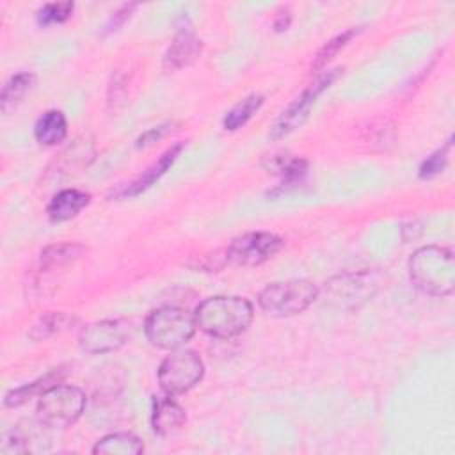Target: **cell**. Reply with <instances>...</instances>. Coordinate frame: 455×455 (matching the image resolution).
Segmentation results:
<instances>
[{"label":"cell","instance_id":"cell-1","mask_svg":"<svg viewBox=\"0 0 455 455\" xmlns=\"http://www.w3.org/2000/svg\"><path fill=\"white\" fill-rule=\"evenodd\" d=\"M252 315L254 307L247 299L236 295H215L204 299L196 307L194 318L203 332L213 338L229 339L247 331Z\"/></svg>","mask_w":455,"mask_h":455},{"label":"cell","instance_id":"cell-2","mask_svg":"<svg viewBox=\"0 0 455 455\" xmlns=\"http://www.w3.org/2000/svg\"><path fill=\"white\" fill-rule=\"evenodd\" d=\"M409 277L427 295H451L455 290V258L451 249L439 245L416 249L409 259Z\"/></svg>","mask_w":455,"mask_h":455},{"label":"cell","instance_id":"cell-3","mask_svg":"<svg viewBox=\"0 0 455 455\" xmlns=\"http://www.w3.org/2000/svg\"><path fill=\"white\" fill-rule=\"evenodd\" d=\"M196 329L197 325L194 315L178 306L156 307L144 322L148 341L162 350L181 348L192 339Z\"/></svg>","mask_w":455,"mask_h":455},{"label":"cell","instance_id":"cell-4","mask_svg":"<svg viewBox=\"0 0 455 455\" xmlns=\"http://www.w3.org/2000/svg\"><path fill=\"white\" fill-rule=\"evenodd\" d=\"M318 299V288L306 279H288L267 284L259 295V307L275 318H288L302 313Z\"/></svg>","mask_w":455,"mask_h":455},{"label":"cell","instance_id":"cell-5","mask_svg":"<svg viewBox=\"0 0 455 455\" xmlns=\"http://www.w3.org/2000/svg\"><path fill=\"white\" fill-rule=\"evenodd\" d=\"M85 393L69 384H53L39 395L36 414L41 425L48 428H64L73 425L84 412Z\"/></svg>","mask_w":455,"mask_h":455},{"label":"cell","instance_id":"cell-6","mask_svg":"<svg viewBox=\"0 0 455 455\" xmlns=\"http://www.w3.org/2000/svg\"><path fill=\"white\" fill-rule=\"evenodd\" d=\"M204 375L201 357L188 348L172 350L158 368L160 389L169 396H178L190 391Z\"/></svg>","mask_w":455,"mask_h":455},{"label":"cell","instance_id":"cell-7","mask_svg":"<svg viewBox=\"0 0 455 455\" xmlns=\"http://www.w3.org/2000/svg\"><path fill=\"white\" fill-rule=\"evenodd\" d=\"M339 69H331L322 73L315 82H311L297 98L295 101H291L286 110L281 112V116L274 121L272 128H270V139H283L288 133H291L293 130H297L307 117L311 108L315 107L316 100L322 96V92L325 89L331 87V84L338 78Z\"/></svg>","mask_w":455,"mask_h":455},{"label":"cell","instance_id":"cell-8","mask_svg":"<svg viewBox=\"0 0 455 455\" xmlns=\"http://www.w3.org/2000/svg\"><path fill=\"white\" fill-rule=\"evenodd\" d=\"M283 243V238L274 233L251 231L231 240L226 249V258L235 265L258 267L277 254Z\"/></svg>","mask_w":455,"mask_h":455},{"label":"cell","instance_id":"cell-9","mask_svg":"<svg viewBox=\"0 0 455 455\" xmlns=\"http://www.w3.org/2000/svg\"><path fill=\"white\" fill-rule=\"evenodd\" d=\"M132 336V323L123 318L98 320L78 334V345L87 354H107L121 348Z\"/></svg>","mask_w":455,"mask_h":455},{"label":"cell","instance_id":"cell-10","mask_svg":"<svg viewBox=\"0 0 455 455\" xmlns=\"http://www.w3.org/2000/svg\"><path fill=\"white\" fill-rule=\"evenodd\" d=\"M201 52H203L201 39L192 32V28L183 27L174 36L169 48L165 50L162 66L165 71H178V69L187 68L192 62H196L199 59Z\"/></svg>","mask_w":455,"mask_h":455},{"label":"cell","instance_id":"cell-11","mask_svg":"<svg viewBox=\"0 0 455 455\" xmlns=\"http://www.w3.org/2000/svg\"><path fill=\"white\" fill-rule=\"evenodd\" d=\"M187 414L183 407L174 402L169 395L165 396H153L151 407V427L156 435H171L185 423Z\"/></svg>","mask_w":455,"mask_h":455},{"label":"cell","instance_id":"cell-12","mask_svg":"<svg viewBox=\"0 0 455 455\" xmlns=\"http://www.w3.org/2000/svg\"><path fill=\"white\" fill-rule=\"evenodd\" d=\"M377 283L373 281V274L370 272H359V274H347L339 275L338 279L329 283V291L334 299H339L343 302H357L366 300L373 295Z\"/></svg>","mask_w":455,"mask_h":455},{"label":"cell","instance_id":"cell-13","mask_svg":"<svg viewBox=\"0 0 455 455\" xmlns=\"http://www.w3.org/2000/svg\"><path fill=\"white\" fill-rule=\"evenodd\" d=\"M91 203V194L78 188H64L57 192L46 206V213L53 222H64L78 215Z\"/></svg>","mask_w":455,"mask_h":455},{"label":"cell","instance_id":"cell-14","mask_svg":"<svg viewBox=\"0 0 455 455\" xmlns=\"http://www.w3.org/2000/svg\"><path fill=\"white\" fill-rule=\"evenodd\" d=\"M183 149V142H178L174 146H171L169 149H165L160 158L156 162H153L135 181H132L130 185H126L119 196L121 197H132V196H137L140 192H144L146 188H149L160 176L165 174V171L174 164V160L178 158L180 151Z\"/></svg>","mask_w":455,"mask_h":455},{"label":"cell","instance_id":"cell-15","mask_svg":"<svg viewBox=\"0 0 455 455\" xmlns=\"http://www.w3.org/2000/svg\"><path fill=\"white\" fill-rule=\"evenodd\" d=\"M263 167L268 172L279 174L283 178V185L290 187L304 180L307 172V162L304 158L290 156L288 153H272L263 158Z\"/></svg>","mask_w":455,"mask_h":455},{"label":"cell","instance_id":"cell-16","mask_svg":"<svg viewBox=\"0 0 455 455\" xmlns=\"http://www.w3.org/2000/svg\"><path fill=\"white\" fill-rule=\"evenodd\" d=\"M68 135V121L60 110H46L34 124V137L43 146H57Z\"/></svg>","mask_w":455,"mask_h":455},{"label":"cell","instance_id":"cell-17","mask_svg":"<svg viewBox=\"0 0 455 455\" xmlns=\"http://www.w3.org/2000/svg\"><path fill=\"white\" fill-rule=\"evenodd\" d=\"M142 451V441L130 432L108 434L92 446V453L96 455H139Z\"/></svg>","mask_w":455,"mask_h":455},{"label":"cell","instance_id":"cell-18","mask_svg":"<svg viewBox=\"0 0 455 455\" xmlns=\"http://www.w3.org/2000/svg\"><path fill=\"white\" fill-rule=\"evenodd\" d=\"M34 84H36V76L28 71H21V73H16L14 76H11L5 82L2 94H0L2 112L7 114L11 108H14L25 98V94L34 87Z\"/></svg>","mask_w":455,"mask_h":455},{"label":"cell","instance_id":"cell-19","mask_svg":"<svg viewBox=\"0 0 455 455\" xmlns=\"http://www.w3.org/2000/svg\"><path fill=\"white\" fill-rule=\"evenodd\" d=\"M85 249L78 243H55L46 247L41 252V268L43 270H55L62 268L73 261H76Z\"/></svg>","mask_w":455,"mask_h":455},{"label":"cell","instance_id":"cell-20","mask_svg":"<svg viewBox=\"0 0 455 455\" xmlns=\"http://www.w3.org/2000/svg\"><path fill=\"white\" fill-rule=\"evenodd\" d=\"M263 105V96L261 94H249L243 100H240L231 110L222 119V126L228 132H235L242 128Z\"/></svg>","mask_w":455,"mask_h":455},{"label":"cell","instance_id":"cell-21","mask_svg":"<svg viewBox=\"0 0 455 455\" xmlns=\"http://www.w3.org/2000/svg\"><path fill=\"white\" fill-rule=\"evenodd\" d=\"M76 322L75 316H69L66 313H46L44 316H41L32 331H30V338L39 341V339H44V338H50L64 329H68L69 325H73Z\"/></svg>","mask_w":455,"mask_h":455},{"label":"cell","instance_id":"cell-22","mask_svg":"<svg viewBox=\"0 0 455 455\" xmlns=\"http://www.w3.org/2000/svg\"><path fill=\"white\" fill-rule=\"evenodd\" d=\"M57 375H59V371H52V373H48V375L37 379V380L32 382V384H27V386H21V387H16V389L9 391V393L5 395V398H4V403H5L7 407H18V405L25 403V402L30 400L36 393L41 395L44 389H48L50 386H53L52 382H53V379H55Z\"/></svg>","mask_w":455,"mask_h":455},{"label":"cell","instance_id":"cell-23","mask_svg":"<svg viewBox=\"0 0 455 455\" xmlns=\"http://www.w3.org/2000/svg\"><path fill=\"white\" fill-rule=\"evenodd\" d=\"M363 27H352L341 34H338L336 37H332L327 44H323L320 48V52L315 55V60H313V69L318 71V69H323L327 66V62L341 50L345 48L359 32H361Z\"/></svg>","mask_w":455,"mask_h":455},{"label":"cell","instance_id":"cell-24","mask_svg":"<svg viewBox=\"0 0 455 455\" xmlns=\"http://www.w3.org/2000/svg\"><path fill=\"white\" fill-rule=\"evenodd\" d=\"M75 9L73 2H52L43 5L37 11V23L41 27H50V25H59L64 23Z\"/></svg>","mask_w":455,"mask_h":455},{"label":"cell","instance_id":"cell-25","mask_svg":"<svg viewBox=\"0 0 455 455\" xmlns=\"http://www.w3.org/2000/svg\"><path fill=\"white\" fill-rule=\"evenodd\" d=\"M450 144H451V140H448V144H444L441 149L434 151L430 156H427L423 160V164L419 165V178L428 180V178H434L443 172V169L446 167V162H448Z\"/></svg>","mask_w":455,"mask_h":455},{"label":"cell","instance_id":"cell-26","mask_svg":"<svg viewBox=\"0 0 455 455\" xmlns=\"http://www.w3.org/2000/svg\"><path fill=\"white\" fill-rule=\"evenodd\" d=\"M28 450L27 446V439L25 435H21L20 430H12L9 434H5L2 446H0V453L4 455H12V453H25Z\"/></svg>","mask_w":455,"mask_h":455},{"label":"cell","instance_id":"cell-27","mask_svg":"<svg viewBox=\"0 0 455 455\" xmlns=\"http://www.w3.org/2000/svg\"><path fill=\"white\" fill-rule=\"evenodd\" d=\"M137 7V4L135 2H130V4H123L117 11H114L112 12V16L108 18V21L105 23V30H103V34H110V32H116L128 18H130V14H132V11Z\"/></svg>","mask_w":455,"mask_h":455},{"label":"cell","instance_id":"cell-28","mask_svg":"<svg viewBox=\"0 0 455 455\" xmlns=\"http://www.w3.org/2000/svg\"><path fill=\"white\" fill-rule=\"evenodd\" d=\"M169 126L171 124H162V126H156V128H151L148 130L146 133H142L139 139H137V146H149L153 142H156L158 139H162L167 132H169Z\"/></svg>","mask_w":455,"mask_h":455},{"label":"cell","instance_id":"cell-29","mask_svg":"<svg viewBox=\"0 0 455 455\" xmlns=\"http://www.w3.org/2000/svg\"><path fill=\"white\" fill-rule=\"evenodd\" d=\"M288 25H290V12L284 9V11H281V12L277 14V18H275V21H274V28H275L277 32H281V30H286Z\"/></svg>","mask_w":455,"mask_h":455}]
</instances>
